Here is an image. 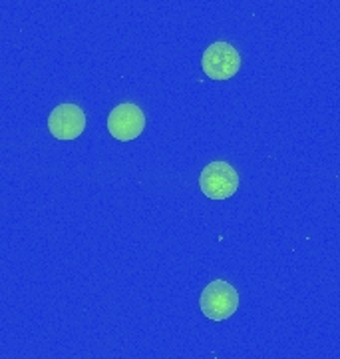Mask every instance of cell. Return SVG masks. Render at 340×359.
<instances>
[{"mask_svg":"<svg viewBox=\"0 0 340 359\" xmlns=\"http://www.w3.org/2000/svg\"><path fill=\"white\" fill-rule=\"evenodd\" d=\"M201 68L211 80H229L241 70V56L229 42H213L203 52Z\"/></svg>","mask_w":340,"mask_h":359,"instance_id":"3","label":"cell"},{"mask_svg":"<svg viewBox=\"0 0 340 359\" xmlns=\"http://www.w3.org/2000/svg\"><path fill=\"white\" fill-rule=\"evenodd\" d=\"M146 128V114L138 104H118L108 116V130L112 138L120 142H132L141 136Z\"/></svg>","mask_w":340,"mask_h":359,"instance_id":"4","label":"cell"},{"mask_svg":"<svg viewBox=\"0 0 340 359\" xmlns=\"http://www.w3.org/2000/svg\"><path fill=\"white\" fill-rule=\"evenodd\" d=\"M48 130L56 140H76L86 130V112L76 104H60L48 116Z\"/></svg>","mask_w":340,"mask_h":359,"instance_id":"5","label":"cell"},{"mask_svg":"<svg viewBox=\"0 0 340 359\" xmlns=\"http://www.w3.org/2000/svg\"><path fill=\"white\" fill-rule=\"evenodd\" d=\"M199 188L209 200H227L239 188V174L229 162L213 160L201 170Z\"/></svg>","mask_w":340,"mask_h":359,"instance_id":"2","label":"cell"},{"mask_svg":"<svg viewBox=\"0 0 340 359\" xmlns=\"http://www.w3.org/2000/svg\"><path fill=\"white\" fill-rule=\"evenodd\" d=\"M199 308L207 320L225 321L239 308V294L225 280H213L201 292Z\"/></svg>","mask_w":340,"mask_h":359,"instance_id":"1","label":"cell"}]
</instances>
